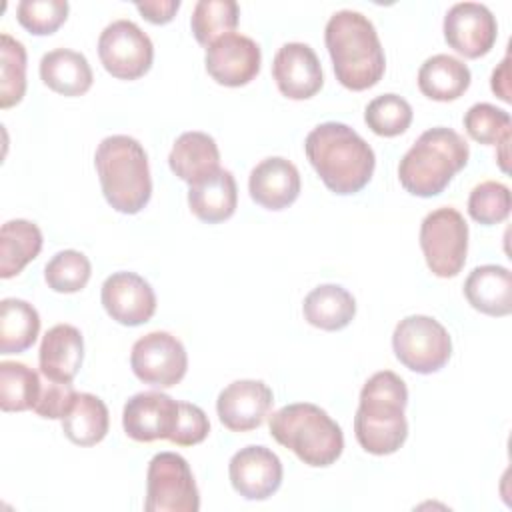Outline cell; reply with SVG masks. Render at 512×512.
I'll return each instance as SVG.
<instances>
[{"label": "cell", "mask_w": 512, "mask_h": 512, "mask_svg": "<svg viewBox=\"0 0 512 512\" xmlns=\"http://www.w3.org/2000/svg\"><path fill=\"white\" fill-rule=\"evenodd\" d=\"M200 494L194 474L184 456L176 452H158L152 456L146 472L148 512H198Z\"/></svg>", "instance_id": "9c48e42d"}, {"label": "cell", "mask_w": 512, "mask_h": 512, "mask_svg": "<svg viewBox=\"0 0 512 512\" xmlns=\"http://www.w3.org/2000/svg\"><path fill=\"white\" fill-rule=\"evenodd\" d=\"M282 462L266 446L240 448L228 464L232 488L246 500H266L282 484Z\"/></svg>", "instance_id": "2e32d148"}, {"label": "cell", "mask_w": 512, "mask_h": 512, "mask_svg": "<svg viewBox=\"0 0 512 512\" xmlns=\"http://www.w3.org/2000/svg\"><path fill=\"white\" fill-rule=\"evenodd\" d=\"M100 300L108 316L124 326H140L156 312V294L136 272L110 274L102 284Z\"/></svg>", "instance_id": "9a60e30c"}, {"label": "cell", "mask_w": 512, "mask_h": 512, "mask_svg": "<svg viewBox=\"0 0 512 512\" xmlns=\"http://www.w3.org/2000/svg\"><path fill=\"white\" fill-rule=\"evenodd\" d=\"M168 164L180 180L192 186L220 168V150L210 134L184 132L172 144Z\"/></svg>", "instance_id": "44dd1931"}, {"label": "cell", "mask_w": 512, "mask_h": 512, "mask_svg": "<svg viewBox=\"0 0 512 512\" xmlns=\"http://www.w3.org/2000/svg\"><path fill=\"white\" fill-rule=\"evenodd\" d=\"M84 340L76 326H52L40 344V372L52 382H72L82 366Z\"/></svg>", "instance_id": "ffe728a7"}, {"label": "cell", "mask_w": 512, "mask_h": 512, "mask_svg": "<svg viewBox=\"0 0 512 512\" xmlns=\"http://www.w3.org/2000/svg\"><path fill=\"white\" fill-rule=\"evenodd\" d=\"M364 122L374 134L392 138L408 130L412 122V106L398 94H380L368 102Z\"/></svg>", "instance_id": "d6a6232c"}, {"label": "cell", "mask_w": 512, "mask_h": 512, "mask_svg": "<svg viewBox=\"0 0 512 512\" xmlns=\"http://www.w3.org/2000/svg\"><path fill=\"white\" fill-rule=\"evenodd\" d=\"M108 426L110 418L106 404L90 392H76L70 410L62 418L66 438L78 446H94L104 440Z\"/></svg>", "instance_id": "83f0119b"}, {"label": "cell", "mask_w": 512, "mask_h": 512, "mask_svg": "<svg viewBox=\"0 0 512 512\" xmlns=\"http://www.w3.org/2000/svg\"><path fill=\"white\" fill-rule=\"evenodd\" d=\"M208 432H210V422L206 412L196 404L180 402V418L170 442L178 446H194V444H200L208 436Z\"/></svg>", "instance_id": "74e56055"}, {"label": "cell", "mask_w": 512, "mask_h": 512, "mask_svg": "<svg viewBox=\"0 0 512 512\" xmlns=\"http://www.w3.org/2000/svg\"><path fill=\"white\" fill-rule=\"evenodd\" d=\"M66 0H22L16 6L18 22L36 36L56 32L68 18Z\"/></svg>", "instance_id": "8d00e7d4"}, {"label": "cell", "mask_w": 512, "mask_h": 512, "mask_svg": "<svg viewBox=\"0 0 512 512\" xmlns=\"http://www.w3.org/2000/svg\"><path fill=\"white\" fill-rule=\"evenodd\" d=\"M42 382L38 372L24 362H0V408L4 412L34 410Z\"/></svg>", "instance_id": "f546056e"}, {"label": "cell", "mask_w": 512, "mask_h": 512, "mask_svg": "<svg viewBox=\"0 0 512 512\" xmlns=\"http://www.w3.org/2000/svg\"><path fill=\"white\" fill-rule=\"evenodd\" d=\"M180 8V0H146L136 2V10L152 24H166Z\"/></svg>", "instance_id": "ab89813d"}, {"label": "cell", "mask_w": 512, "mask_h": 512, "mask_svg": "<svg viewBox=\"0 0 512 512\" xmlns=\"http://www.w3.org/2000/svg\"><path fill=\"white\" fill-rule=\"evenodd\" d=\"M270 434L312 468L334 464L344 450L342 428L326 410L310 402L288 404L274 412L270 416Z\"/></svg>", "instance_id": "8992f818"}, {"label": "cell", "mask_w": 512, "mask_h": 512, "mask_svg": "<svg viewBox=\"0 0 512 512\" xmlns=\"http://www.w3.org/2000/svg\"><path fill=\"white\" fill-rule=\"evenodd\" d=\"M408 388L392 370L372 374L360 390V404L354 416V434L358 444L374 454H394L408 436L404 408Z\"/></svg>", "instance_id": "3957f363"}, {"label": "cell", "mask_w": 512, "mask_h": 512, "mask_svg": "<svg viewBox=\"0 0 512 512\" xmlns=\"http://www.w3.org/2000/svg\"><path fill=\"white\" fill-rule=\"evenodd\" d=\"M272 402V390L262 380H236L218 394L216 412L228 430L248 432L264 422Z\"/></svg>", "instance_id": "e0dca14e"}, {"label": "cell", "mask_w": 512, "mask_h": 512, "mask_svg": "<svg viewBox=\"0 0 512 512\" xmlns=\"http://www.w3.org/2000/svg\"><path fill=\"white\" fill-rule=\"evenodd\" d=\"M464 128L468 136L480 144H504L510 142L512 120L502 108L488 102H478L464 114Z\"/></svg>", "instance_id": "e575fe53"}, {"label": "cell", "mask_w": 512, "mask_h": 512, "mask_svg": "<svg viewBox=\"0 0 512 512\" xmlns=\"http://www.w3.org/2000/svg\"><path fill=\"white\" fill-rule=\"evenodd\" d=\"M74 396H76V390L70 382H52L50 380V384L48 382L42 384L34 412L42 418L62 420L66 416V412L70 410Z\"/></svg>", "instance_id": "f35d334b"}, {"label": "cell", "mask_w": 512, "mask_h": 512, "mask_svg": "<svg viewBox=\"0 0 512 512\" xmlns=\"http://www.w3.org/2000/svg\"><path fill=\"white\" fill-rule=\"evenodd\" d=\"M420 248L428 268L438 278L456 276L466 262L468 224L450 206L436 208L420 224Z\"/></svg>", "instance_id": "ba28073f"}, {"label": "cell", "mask_w": 512, "mask_h": 512, "mask_svg": "<svg viewBox=\"0 0 512 512\" xmlns=\"http://www.w3.org/2000/svg\"><path fill=\"white\" fill-rule=\"evenodd\" d=\"M98 56L106 72L114 78L136 80L150 70L154 46L138 24L120 18L100 32Z\"/></svg>", "instance_id": "30bf717a"}, {"label": "cell", "mask_w": 512, "mask_h": 512, "mask_svg": "<svg viewBox=\"0 0 512 512\" xmlns=\"http://www.w3.org/2000/svg\"><path fill=\"white\" fill-rule=\"evenodd\" d=\"M40 78L62 96H80L90 90L94 80L86 56L68 48H56L42 56Z\"/></svg>", "instance_id": "cb8c5ba5"}, {"label": "cell", "mask_w": 512, "mask_h": 512, "mask_svg": "<svg viewBox=\"0 0 512 512\" xmlns=\"http://www.w3.org/2000/svg\"><path fill=\"white\" fill-rule=\"evenodd\" d=\"M392 348L400 364L418 374H432L446 366L452 354L448 330L432 316L402 318L392 334Z\"/></svg>", "instance_id": "52a82bcc"}, {"label": "cell", "mask_w": 512, "mask_h": 512, "mask_svg": "<svg viewBox=\"0 0 512 512\" xmlns=\"http://www.w3.org/2000/svg\"><path fill=\"white\" fill-rule=\"evenodd\" d=\"M468 86L470 68L450 54H434L426 58L418 70V88L430 100H456L468 90Z\"/></svg>", "instance_id": "d4e9b609"}, {"label": "cell", "mask_w": 512, "mask_h": 512, "mask_svg": "<svg viewBox=\"0 0 512 512\" xmlns=\"http://www.w3.org/2000/svg\"><path fill=\"white\" fill-rule=\"evenodd\" d=\"M42 250L40 228L24 218L8 220L0 230V278L8 280L22 272Z\"/></svg>", "instance_id": "4316f807"}, {"label": "cell", "mask_w": 512, "mask_h": 512, "mask_svg": "<svg viewBox=\"0 0 512 512\" xmlns=\"http://www.w3.org/2000/svg\"><path fill=\"white\" fill-rule=\"evenodd\" d=\"M94 166L106 202L122 214H138L152 196L148 156L142 144L126 134L106 136L94 154Z\"/></svg>", "instance_id": "277c9868"}, {"label": "cell", "mask_w": 512, "mask_h": 512, "mask_svg": "<svg viewBox=\"0 0 512 512\" xmlns=\"http://www.w3.org/2000/svg\"><path fill=\"white\" fill-rule=\"evenodd\" d=\"M180 418V402L164 392H138L122 410V426L126 436L136 442L170 440Z\"/></svg>", "instance_id": "7c38bea8"}, {"label": "cell", "mask_w": 512, "mask_h": 512, "mask_svg": "<svg viewBox=\"0 0 512 512\" xmlns=\"http://www.w3.org/2000/svg\"><path fill=\"white\" fill-rule=\"evenodd\" d=\"M464 296L468 304L488 316H506L512 310V276L498 264L476 266L466 282Z\"/></svg>", "instance_id": "7402d4cb"}, {"label": "cell", "mask_w": 512, "mask_h": 512, "mask_svg": "<svg viewBox=\"0 0 512 512\" xmlns=\"http://www.w3.org/2000/svg\"><path fill=\"white\" fill-rule=\"evenodd\" d=\"M238 204V188L230 170L218 168L214 174L192 184L188 206L196 218L208 224L228 220Z\"/></svg>", "instance_id": "603a6c76"}, {"label": "cell", "mask_w": 512, "mask_h": 512, "mask_svg": "<svg viewBox=\"0 0 512 512\" xmlns=\"http://www.w3.org/2000/svg\"><path fill=\"white\" fill-rule=\"evenodd\" d=\"M238 16L240 8L234 0H198L190 18L194 38L208 48L216 38L236 28Z\"/></svg>", "instance_id": "4dcf8cb0"}, {"label": "cell", "mask_w": 512, "mask_h": 512, "mask_svg": "<svg viewBox=\"0 0 512 512\" xmlns=\"http://www.w3.org/2000/svg\"><path fill=\"white\" fill-rule=\"evenodd\" d=\"M324 42L336 80L348 90L372 88L384 76V48L374 24L362 12H334L326 22Z\"/></svg>", "instance_id": "7a4b0ae2"}, {"label": "cell", "mask_w": 512, "mask_h": 512, "mask_svg": "<svg viewBox=\"0 0 512 512\" xmlns=\"http://www.w3.org/2000/svg\"><path fill=\"white\" fill-rule=\"evenodd\" d=\"M260 46L238 32L216 38L206 48V72L222 86L238 88L254 80L260 72Z\"/></svg>", "instance_id": "4fadbf2b"}, {"label": "cell", "mask_w": 512, "mask_h": 512, "mask_svg": "<svg viewBox=\"0 0 512 512\" xmlns=\"http://www.w3.org/2000/svg\"><path fill=\"white\" fill-rule=\"evenodd\" d=\"M40 332V316L32 304L20 298L0 302V352L18 354L28 350Z\"/></svg>", "instance_id": "f1b7e54d"}, {"label": "cell", "mask_w": 512, "mask_h": 512, "mask_svg": "<svg viewBox=\"0 0 512 512\" xmlns=\"http://www.w3.org/2000/svg\"><path fill=\"white\" fill-rule=\"evenodd\" d=\"M468 214L484 226L506 220L510 214V188L496 180L480 182L468 196Z\"/></svg>", "instance_id": "d590c367"}, {"label": "cell", "mask_w": 512, "mask_h": 512, "mask_svg": "<svg viewBox=\"0 0 512 512\" xmlns=\"http://www.w3.org/2000/svg\"><path fill=\"white\" fill-rule=\"evenodd\" d=\"M272 76L278 90L290 100H308L324 84L320 60L304 42H288L276 52Z\"/></svg>", "instance_id": "ac0fdd59"}, {"label": "cell", "mask_w": 512, "mask_h": 512, "mask_svg": "<svg viewBox=\"0 0 512 512\" xmlns=\"http://www.w3.org/2000/svg\"><path fill=\"white\" fill-rule=\"evenodd\" d=\"M508 80H510V58L504 56V60L500 62L498 68H494L492 72V92L504 100V102H510V86H508Z\"/></svg>", "instance_id": "60d3db41"}, {"label": "cell", "mask_w": 512, "mask_h": 512, "mask_svg": "<svg viewBox=\"0 0 512 512\" xmlns=\"http://www.w3.org/2000/svg\"><path fill=\"white\" fill-rule=\"evenodd\" d=\"M248 192L262 208L284 210L300 194L298 168L282 156L264 158L250 172Z\"/></svg>", "instance_id": "d6986e66"}, {"label": "cell", "mask_w": 512, "mask_h": 512, "mask_svg": "<svg viewBox=\"0 0 512 512\" xmlns=\"http://www.w3.org/2000/svg\"><path fill=\"white\" fill-rule=\"evenodd\" d=\"M302 312L308 324L334 332L352 322L356 314V300L340 284H320L306 294Z\"/></svg>", "instance_id": "484cf974"}, {"label": "cell", "mask_w": 512, "mask_h": 512, "mask_svg": "<svg viewBox=\"0 0 512 512\" xmlns=\"http://www.w3.org/2000/svg\"><path fill=\"white\" fill-rule=\"evenodd\" d=\"M92 274L90 260L78 250H60L44 266V280L54 292L72 294L82 290Z\"/></svg>", "instance_id": "836d02e7"}, {"label": "cell", "mask_w": 512, "mask_h": 512, "mask_svg": "<svg viewBox=\"0 0 512 512\" xmlns=\"http://www.w3.org/2000/svg\"><path fill=\"white\" fill-rule=\"evenodd\" d=\"M26 92V48L10 34L0 36V106L10 108Z\"/></svg>", "instance_id": "1f68e13d"}, {"label": "cell", "mask_w": 512, "mask_h": 512, "mask_svg": "<svg viewBox=\"0 0 512 512\" xmlns=\"http://www.w3.org/2000/svg\"><path fill=\"white\" fill-rule=\"evenodd\" d=\"M130 366L140 382L154 388H170L184 378L188 354L176 336L156 330L134 342Z\"/></svg>", "instance_id": "8fae6325"}, {"label": "cell", "mask_w": 512, "mask_h": 512, "mask_svg": "<svg viewBox=\"0 0 512 512\" xmlns=\"http://www.w3.org/2000/svg\"><path fill=\"white\" fill-rule=\"evenodd\" d=\"M470 158L468 142L446 126L428 128L398 164V180L406 192L430 198L452 182Z\"/></svg>", "instance_id": "5b68a950"}, {"label": "cell", "mask_w": 512, "mask_h": 512, "mask_svg": "<svg viewBox=\"0 0 512 512\" xmlns=\"http://www.w3.org/2000/svg\"><path fill=\"white\" fill-rule=\"evenodd\" d=\"M496 36V18L484 4L458 2L444 16V38L448 46L466 58L488 54Z\"/></svg>", "instance_id": "5bb4252c"}, {"label": "cell", "mask_w": 512, "mask_h": 512, "mask_svg": "<svg viewBox=\"0 0 512 512\" xmlns=\"http://www.w3.org/2000/svg\"><path fill=\"white\" fill-rule=\"evenodd\" d=\"M304 150L326 188L340 196L360 192L374 174V150L348 124H318L308 132Z\"/></svg>", "instance_id": "6da1fadb"}]
</instances>
